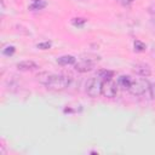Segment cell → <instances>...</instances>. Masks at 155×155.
I'll return each instance as SVG.
<instances>
[{
    "label": "cell",
    "instance_id": "14",
    "mask_svg": "<svg viewBox=\"0 0 155 155\" xmlns=\"http://www.w3.org/2000/svg\"><path fill=\"white\" fill-rule=\"evenodd\" d=\"M15 51H16V48H15V46H6L5 48H2V54H5V56H12L13 53H15Z\"/></svg>",
    "mask_w": 155,
    "mask_h": 155
},
{
    "label": "cell",
    "instance_id": "15",
    "mask_svg": "<svg viewBox=\"0 0 155 155\" xmlns=\"http://www.w3.org/2000/svg\"><path fill=\"white\" fill-rule=\"evenodd\" d=\"M51 46H52V44H51L50 41L40 42V44H38V45H36V47H38V48H40V50H48V48H51Z\"/></svg>",
    "mask_w": 155,
    "mask_h": 155
},
{
    "label": "cell",
    "instance_id": "4",
    "mask_svg": "<svg viewBox=\"0 0 155 155\" xmlns=\"http://www.w3.org/2000/svg\"><path fill=\"white\" fill-rule=\"evenodd\" d=\"M117 93V84L110 80H103L102 84V94L107 98H113Z\"/></svg>",
    "mask_w": 155,
    "mask_h": 155
},
{
    "label": "cell",
    "instance_id": "10",
    "mask_svg": "<svg viewBox=\"0 0 155 155\" xmlns=\"http://www.w3.org/2000/svg\"><path fill=\"white\" fill-rule=\"evenodd\" d=\"M98 76L102 80H110L114 76V71L113 70H105V69H103V70H99Z\"/></svg>",
    "mask_w": 155,
    "mask_h": 155
},
{
    "label": "cell",
    "instance_id": "13",
    "mask_svg": "<svg viewBox=\"0 0 155 155\" xmlns=\"http://www.w3.org/2000/svg\"><path fill=\"white\" fill-rule=\"evenodd\" d=\"M133 45H134V50H136L137 52H144V51H145V48H147L145 44H144V42H142L140 40H136Z\"/></svg>",
    "mask_w": 155,
    "mask_h": 155
},
{
    "label": "cell",
    "instance_id": "8",
    "mask_svg": "<svg viewBox=\"0 0 155 155\" xmlns=\"http://www.w3.org/2000/svg\"><path fill=\"white\" fill-rule=\"evenodd\" d=\"M57 63L61 65H71L76 63V58L71 54H64L57 58Z\"/></svg>",
    "mask_w": 155,
    "mask_h": 155
},
{
    "label": "cell",
    "instance_id": "3",
    "mask_svg": "<svg viewBox=\"0 0 155 155\" xmlns=\"http://www.w3.org/2000/svg\"><path fill=\"white\" fill-rule=\"evenodd\" d=\"M149 86L150 85L145 79H137V80H132L127 91L133 96H142L149 90Z\"/></svg>",
    "mask_w": 155,
    "mask_h": 155
},
{
    "label": "cell",
    "instance_id": "17",
    "mask_svg": "<svg viewBox=\"0 0 155 155\" xmlns=\"http://www.w3.org/2000/svg\"><path fill=\"white\" fill-rule=\"evenodd\" d=\"M149 91H150V97L153 99H155V84H153V85L149 86Z\"/></svg>",
    "mask_w": 155,
    "mask_h": 155
},
{
    "label": "cell",
    "instance_id": "11",
    "mask_svg": "<svg viewBox=\"0 0 155 155\" xmlns=\"http://www.w3.org/2000/svg\"><path fill=\"white\" fill-rule=\"evenodd\" d=\"M46 6V1L45 0H40L36 2H31V5H29V10L31 11H36V10H42Z\"/></svg>",
    "mask_w": 155,
    "mask_h": 155
},
{
    "label": "cell",
    "instance_id": "9",
    "mask_svg": "<svg viewBox=\"0 0 155 155\" xmlns=\"http://www.w3.org/2000/svg\"><path fill=\"white\" fill-rule=\"evenodd\" d=\"M132 80H133V79H132L131 76H128V75H121V76L117 78V82H116V84H117V86H120V87L127 90V88L130 87Z\"/></svg>",
    "mask_w": 155,
    "mask_h": 155
},
{
    "label": "cell",
    "instance_id": "18",
    "mask_svg": "<svg viewBox=\"0 0 155 155\" xmlns=\"http://www.w3.org/2000/svg\"><path fill=\"white\" fill-rule=\"evenodd\" d=\"M36 1H40V0H31V2H36Z\"/></svg>",
    "mask_w": 155,
    "mask_h": 155
},
{
    "label": "cell",
    "instance_id": "16",
    "mask_svg": "<svg viewBox=\"0 0 155 155\" xmlns=\"http://www.w3.org/2000/svg\"><path fill=\"white\" fill-rule=\"evenodd\" d=\"M119 4H121L122 6H130L131 4H133L136 0H116Z\"/></svg>",
    "mask_w": 155,
    "mask_h": 155
},
{
    "label": "cell",
    "instance_id": "2",
    "mask_svg": "<svg viewBox=\"0 0 155 155\" xmlns=\"http://www.w3.org/2000/svg\"><path fill=\"white\" fill-rule=\"evenodd\" d=\"M102 84H103V80L99 76L91 78L86 84V93L92 98L99 97L102 94Z\"/></svg>",
    "mask_w": 155,
    "mask_h": 155
},
{
    "label": "cell",
    "instance_id": "12",
    "mask_svg": "<svg viewBox=\"0 0 155 155\" xmlns=\"http://www.w3.org/2000/svg\"><path fill=\"white\" fill-rule=\"evenodd\" d=\"M71 24L74 27H78V28H81L86 24V19L85 18H81V17H76V18H73L71 19Z\"/></svg>",
    "mask_w": 155,
    "mask_h": 155
},
{
    "label": "cell",
    "instance_id": "1",
    "mask_svg": "<svg viewBox=\"0 0 155 155\" xmlns=\"http://www.w3.org/2000/svg\"><path fill=\"white\" fill-rule=\"evenodd\" d=\"M39 82L46 86V88L52 91H62L67 88L70 84V78L63 74H51V73H41L39 76Z\"/></svg>",
    "mask_w": 155,
    "mask_h": 155
},
{
    "label": "cell",
    "instance_id": "5",
    "mask_svg": "<svg viewBox=\"0 0 155 155\" xmlns=\"http://www.w3.org/2000/svg\"><path fill=\"white\" fill-rule=\"evenodd\" d=\"M93 65H94V63L91 62L90 59H82V61L75 63L74 64V68L79 73H87V71H90V70L93 69Z\"/></svg>",
    "mask_w": 155,
    "mask_h": 155
},
{
    "label": "cell",
    "instance_id": "7",
    "mask_svg": "<svg viewBox=\"0 0 155 155\" xmlns=\"http://www.w3.org/2000/svg\"><path fill=\"white\" fill-rule=\"evenodd\" d=\"M17 68L19 70H34V69H38L39 65L33 61H22L17 63Z\"/></svg>",
    "mask_w": 155,
    "mask_h": 155
},
{
    "label": "cell",
    "instance_id": "6",
    "mask_svg": "<svg viewBox=\"0 0 155 155\" xmlns=\"http://www.w3.org/2000/svg\"><path fill=\"white\" fill-rule=\"evenodd\" d=\"M133 71L136 74L140 75V76H144V78H147V76H149L151 74L150 67L148 64H145V63H137V64H134L133 65Z\"/></svg>",
    "mask_w": 155,
    "mask_h": 155
}]
</instances>
